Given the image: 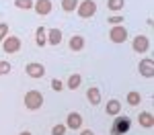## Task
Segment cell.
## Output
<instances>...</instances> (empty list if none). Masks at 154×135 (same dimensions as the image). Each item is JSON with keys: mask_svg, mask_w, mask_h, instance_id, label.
<instances>
[{"mask_svg": "<svg viewBox=\"0 0 154 135\" xmlns=\"http://www.w3.org/2000/svg\"><path fill=\"white\" fill-rule=\"evenodd\" d=\"M123 6H125V0H107V8L113 10V12L121 10Z\"/></svg>", "mask_w": 154, "mask_h": 135, "instance_id": "20", "label": "cell"}, {"mask_svg": "<svg viewBox=\"0 0 154 135\" xmlns=\"http://www.w3.org/2000/svg\"><path fill=\"white\" fill-rule=\"evenodd\" d=\"M8 35V25L6 23H0V43L4 41V37Z\"/></svg>", "mask_w": 154, "mask_h": 135, "instance_id": "25", "label": "cell"}, {"mask_svg": "<svg viewBox=\"0 0 154 135\" xmlns=\"http://www.w3.org/2000/svg\"><path fill=\"white\" fill-rule=\"evenodd\" d=\"M62 43V31L60 29H48V45L58 47Z\"/></svg>", "mask_w": 154, "mask_h": 135, "instance_id": "14", "label": "cell"}, {"mask_svg": "<svg viewBox=\"0 0 154 135\" xmlns=\"http://www.w3.org/2000/svg\"><path fill=\"white\" fill-rule=\"evenodd\" d=\"M19 135H33V133H31V131H21Z\"/></svg>", "mask_w": 154, "mask_h": 135, "instance_id": "28", "label": "cell"}, {"mask_svg": "<svg viewBox=\"0 0 154 135\" xmlns=\"http://www.w3.org/2000/svg\"><path fill=\"white\" fill-rule=\"evenodd\" d=\"M2 51L4 53H17L21 51V39L17 35H6L2 41Z\"/></svg>", "mask_w": 154, "mask_h": 135, "instance_id": "5", "label": "cell"}, {"mask_svg": "<svg viewBox=\"0 0 154 135\" xmlns=\"http://www.w3.org/2000/svg\"><path fill=\"white\" fill-rule=\"evenodd\" d=\"M131 49H134L136 53H146V51L150 49V39H148L146 35L134 37V41H131Z\"/></svg>", "mask_w": 154, "mask_h": 135, "instance_id": "8", "label": "cell"}, {"mask_svg": "<svg viewBox=\"0 0 154 135\" xmlns=\"http://www.w3.org/2000/svg\"><path fill=\"white\" fill-rule=\"evenodd\" d=\"M68 45H70L72 51H82L84 49V37L82 35H72L70 41H68Z\"/></svg>", "mask_w": 154, "mask_h": 135, "instance_id": "16", "label": "cell"}, {"mask_svg": "<svg viewBox=\"0 0 154 135\" xmlns=\"http://www.w3.org/2000/svg\"><path fill=\"white\" fill-rule=\"evenodd\" d=\"M45 66L43 63H39V61H31V63H27L25 66V74L29 76V78H33V80H39V78H43L45 76Z\"/></svg>", "mask_w": 154, "mask_h": 135, "instance_id": "3", "label": "cell"}, {"mask_svg": "<svg viewBox=\"0 0 154 135\" xmlns=\"http://www.w3.org/2000/svg\"><path fill=\"white\" fill-rule=\"evenodd\" d=\"M11 72H12V66L8 61L0 60V76H6V74H11Z\"/></svg>", "mask_w": 154, "mask_h": 135, "instance_id": "23", "label": "cell"}, {"mask_svg": "<svg viewBox=\"0 0 154 135\" xmlns=\"http://www.w3.org/2000/svg\"><path fill=\"white\" fill-rule=\"evenodd\" d=\"M80 135H95V133H93V129H82Z\"/></svg>", "mask_w": 154, "mask_h": 135, "instance_id": "27", "label": "cell"}, {"mask_svg": "<svg viewBox=\"0 0 154 135\" xmlns=\"http://www.w3.org/2000/svg\"><path fill=\"white\" fill-rule=\"evenodd\" d=\"M76 12H78L80 19H93V16L97 14V4L93 2V0H82V2H78Z\"/></svg>", "mask_w": 154, "mask_h": 135, "instance_id": "2", "label": "cell"}, {"mask_svg": "<svg viewBox=\"0 0 154 135\" xmlns=\"http://www.w3.org/2000/svg\"><path fill=\"white\" fill-rule=\"evenodd\" d=\"M86 100H88L93 107H97V104L101 102V90H99L97 86H91V88L86 90Z\"/></svg>", "mask_w": 154, "mask_h": 135, "instance_id": "15", "label": "cell"}, {"mask_svg": "<svg viewBox=\"0 0 154 135\" xmlns=\"http://www.w3.org/2000/svg\"><path fill=\"white\" fill-rule=\"evenodd\" d=\"M109 23H111V25H121V23H123V16H119V14L109 16Z\"/></svg>", "mask_w": 154, "mask_h": 135, "instance_id": "26", "label": "cell"}, {"mask_svg": "<svg viewBox=\"0 0 154 135\" xmlns=\"http://www.w3.org/2000/svg\"><path fill=\"white\" fill-rule=\"evenodd\" d=\"M125 100H128V104H130V107H138V104H140V100H142V94H140V92H136V90H131V92H128Z\"/></svg>", "mask_w": 154, "mask_h": 135, "instance_id": "18", "label": "cell"}, {"mask_svg": "<svg viewBox=\"0 0 154 135\" xmlns=\"http://www.w3.org/2000/svg\"><path fill=\"white\" fill-rule=\"evenodd\" d=\"M138 72L142 78H154V60L152 57H144L138 63Z\"/></svg>", "mask_w": 154, "mask_h": 135, "instance_id": "7", "label": "cell"}, {"mask_svg": "<svg viewBox=\"0 0 154 135\" xmlns=\"http://www.w3.org/2000/svg\"><path fill=\"white\" fill-rule=\"evenodd\" d=\"M105 113L109 117H117L119 113H121V102H119L117 98H111V100L107 102V107H105Z\"/></svg>", "mask_w": 154, "mask_h": 135, "instance_id": "11", "label": "cell"}, {"mask_svg": "<svg viewBox=\"0 0 154 135\" xmlns=\"http://www.w3.org/2000/svg\"><path fill=\"white\" fill-rule=\"evenodd\" d=\"M66 131H68V127L64 123H58V125L51 127V135H66Z\"/></svg>", "mask_w": 154, "mask_h": 135, "instance_id": "22", "label": "cell"}, {"mask_svg": "<svg viewBox=\"0 0 154 135\" xmlns=\"http://www.w3.org/2000/svg\"><path fill=\"white\" fill-rule=\"evenodd\" d=\"M51 90H56V92H62V90H64V82H62L60 78H54V80H51Z\"/></svg>", "mask_w": 154, "mask_h": 135, "instance_id": "24", "label": "cell"}, {"mask_svg": "<svg viewBox=\"0 0 154 135\" xmlns=\"http://www.w3.org/2000/svg\"><path fill=\"white\" fill-rule=\"evenodd\" d=\"M109 39L113 41V43H125L128 41V29L123 27V25H113L111 27V31H109Z\"/></svg>", "mask_w": 154, "mask_h": 135, "instance_id": "4", "label": "cell"}, {"mask_svg": "<svg viewBox=\"0 0 154 135\" xmlns=\"http://www.w3.org/2000/svg\"><path fill=\"white\" fill-rule=\"evenodd\" d=\"M80 84H82V76H80V74H72L70 78H68V82H66V86H68L70 90H78Z\"/></svg>", "mask_w": 154, "mask_h": 135, "instance_id": "17", "label": "cell"}, {"mask_svg": "<svg viewBox=\"0 0 154 135\" xmlns=\"http://www.w3.org/2000/svg\"><path fill=\"white\" fill-rule=\"evenodd\" d=\"M14 6L21 10H29V8H33V0H14Z\"/></svg>", "mask_w": 154, "mask_h": 135, "instance_id": "21", "label": "cell"}, {"mask_svg": "<svg viewBox=\"0 0 154 135\" xmlns=\"http://www.w3.org/2000/svg\"><path fill=\"white\" fill-rule=\"evenodd\" d=\"M35 43H37V47L48 45V29L45 27H37L35 29Z\"/></svg>", "mask_w": 154, "mask_h": 135, "instance_id": "13", "label": "cell"}, {"mask_svg": "<svg viewBox=\"0 0 154 135\" xmlns=\"http://www.w3.org/2000/svg\"><path fill=\"white\" fill-rule=\"evenodd\" d=\"M138 121H140V125H142L144 129H152V127H154V117H152L150 110L140 113V115H138Z\"/></svg>", "mask_w": 154, "mask_h": 135, "instance_id": "12", "label": "cell"}, {"mask_svg": "<svg viewBox=\"0 0 154 135\" xmlns=\"http://www.w3.org/2000/svg\"><path fill=\"white\" fill-rule=\"evenodd\" d=\"M25 107L27 110H39L43 107V94L39 92V90H27V94H25Z\"/></svg>", "mask_w": 154, "mask_h": 135, "instance_id": "1", "label": "cell"}, {"mask_svg": "<svg viewBox=\"0 0 154 135\" xmlns=\"http://www.w3.org/2000/svg\"><path fill=\"white\" fill-rule=\"evenodd\" d=\"M80 0H62V10L64 12H74Z\"/></svg>", "mask_w": 154, "mask_h": 135, "instance_id": "19", "label": "cell"}, {"mask_svg": "<svg viewBox=\"0 0 154 135\" xmlns=\"http://www.w3.org/2000/svg\"><path fill=\"white\" fill-rule=\"evenodd\" d=\"M131 127V121L128 117H115V123H113V127H111V135H123L128 133Z\"/></svg>", "mask_w": 154, "mask_h": 135, "instance_id": "6", "label": "cell"}, {"mask_svg": "<svg viewBox=\"0 0 154 135\" xmlns=\"http://www.w3.org/2000/svg\"><path fill=\"white\" fill-rule=\"evenodd\" d=\"M64 125H66L68 129H72V131L80 129V127H82V115H80V113H76V110H72L70 115H68V119H66Z\"/></svg>", "mask_w": 154, "mask_h": 135, "instance_id": "9", "label": "cell"}, {"mask_svg": "<svg viewBox=\"0 0 154 135\" xmlns=\"http://www.w3.org/2000/svg\"><path fill=\"white\" fill-rule=\"evenodd\" d=\"M33 10L39 16H48L49 12H51V0H35L33 2Z\"/></svg>", "mask_w": 154, "mask_h": 135, "instance_id": "10", "label": "cell"}]
</instances>
